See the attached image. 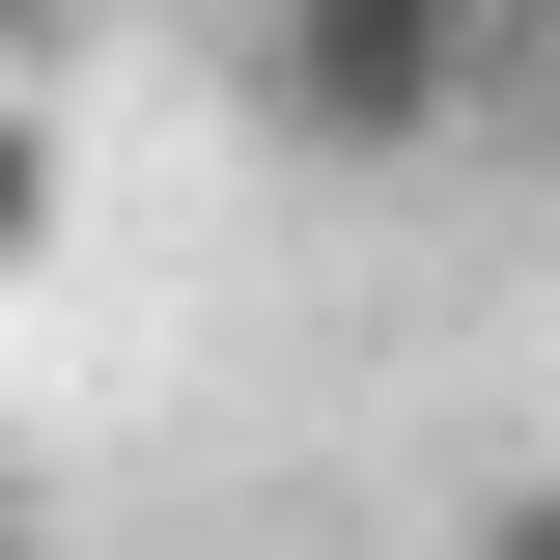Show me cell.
<instances>
[{"mask_svg":"<svg viewBox=\"0 0 560 560\" xmlns=\"http://www.w3.org/2000/svg\"><path fill=\"white\" fill-rule=\"evenodd\" d=\"M0 560H28V504H0Z\"/></svg>","mask_w":560,"mask_h":560,"instance_id":"5b68a950","label":"cell"},{"mask_svg":"<svg viewBox=\"0 0 560 560\" xmlns=\"http://www.w3.org/2000/svg\"><path fill=\"white\" fill-rule=\"evenodd\" d=\"M448 560H560V477H504V504H477V533H448Z\"/></svg>","mask_w":560,"mask_h":560,"instance_id":"3957f363","label":"cell"},{"mask_svg":"<svg viewBox=\"0 0 560 560\" xmlns=\"http://www.w3.org/2000/svg\"><path fill=\"white\" fill-rule=\"evenodd\" d=\"M504 84H533L504 0H280L253 28V113L308 140V168H420V140H477Z\"/></svg>","mask_w":560,"mask_h":560,"instance_id":"6da1fadb","label":"cell"},{"mask_svg":"<svg viewBox=\"0 0 560 560\" xmlns=\"http://www.w3.org/2000/svg\"><path fill=\"white\" fill-rule=\"evenodd\" d=\"M504 113H533V168H560V28H533V84H504Z\"/></svg>","mask_w":560,"mask_h":560,"instance_id":"277c9868","label":"cell"},{"mask_svg":"<svg viewBox=\"0 0 560 560\" xmlns=\"http://www.w3.org/2000/svg\"><path fill=\"white\" fill-rule=\"evenodd\" d=\"M57 253V57H28V28H0V280Z\"/></svg>","mask_w":560,"mask_h":560,"instance_id":"7a4b0ae2","label":"cell"}]
</instances>
